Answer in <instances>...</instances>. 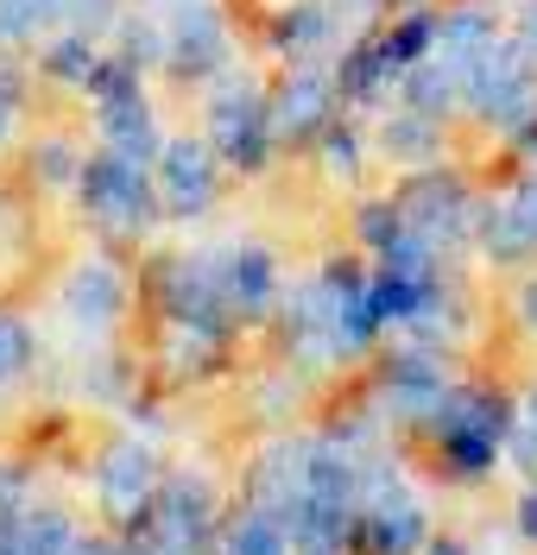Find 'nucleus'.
<instances>
[]
</instances>
